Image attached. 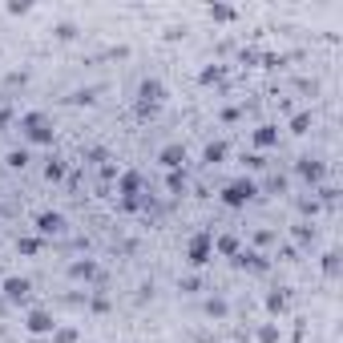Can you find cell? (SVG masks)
<instances>
[{"mask_svg":"<svg viewBox=\"0 0 343 343\" xmlns=\"http://www.w3.org/2000/svg\"><path fill=\"white\" fill-rule=\"evenodd\" d=\"M250 194H254V186H250V182H234V186L226 190V206H242Z\"/></svg>","mask_w":343,"mask_h":343,"instance_id":"6da1fadb","label":"cell"},{"mask_svg":"<svg viewBox=\"0 0 343 343\" xmlns=\"http://www.w3.org/2000/svg\"><path fill=\"white\" fill-rule=\"evenodd\" d=\"M28 331H37V335H45V331H53V319H49L45 311H37V315L28 319Z\"/></svg>","mask_w":343,"mask_h":343,"instance_id":"7a4b0ae2","label":"cell"},{"mask_svg":"<svg viewBox=\"0 0 343 343\" xmlns=\"http://www.w3.org/2000/svg\"><path fill=\"white\" fill-rule=\"evenodd\" d=\"M37 226H41V234H57V230L65 226V218H61V214H41Z\"/></svg>","mask_w":343,"mask_h":343,"instance_id":"3957f363","label":"cell"},{"mask_svg":"<svg viewBox=\"0 0 343 343\" xmlns=\"http://www.w3.org/2000/svg\"><path fill=\"white\" fill-rule=\"evenodd\" d=\"M206 254H210V242H206V238H194V246H190V263H206Z\"/></svg>","mask_w":343,"mask_h":343,"instance_id":"277c9868","label":"cell"},{"mask_svg":"<svg viewBox=\"0 0 343 343\" xmlns=\"http://www.w3.org/2000/svg\"><path fill=\"white\" fill-rule=\"evenodd\" d=\"M24 291H28L24 279H8V283H4V295H8V299H24Z\"/></svg>","mask_w":343,"mask_h":343,"instance_id":"5b68a950","label":"cell"},{"mask_svg":"<svg viewBox=\"0 0 343 343\" xmlns=\"http://www.w3.org/2000/svg\"><path fill=\"white\" fill-rule=\"evenodd\" d=\"M141 97H146V109L158 105V101H162V85H158V81H154V85H141Z\"/></svg>","mask_w":343,"mask_h":343,"instance_id":"8992f818","label":"cell"},{"mask_svg":"<svg viewBox=\"0 0 343 343\" xmlns=\"http://www.w3.org/2000/svg\"><path fill=\"white\" fill-rule=\"evenodd\" d=\"M162 162H166V166H182V150H178V146H170V150L162 154Z\"/></svg>","mask_w":343,"mask_h":343,"instance_id":"52a82bcc","label":"cell"},{"mask_svg":"<svg viewBox=\"0 0 343 343\" xmlns=\"http://www.w3.org/2000/svg\"><path fill=\"white\" fill-rule=\"evenodd\" d=\"M24 162H28V154H24V150H20V154H8V166H24Z\"/></svg>","mask_w":343,"mask_h":343,"instance_id":"ba28073f","label":"cell"}]
</instances>
